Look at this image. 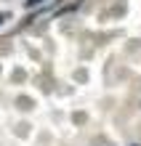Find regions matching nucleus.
Returning <instances> with one entry per match:
<instances>
[{
  "label": "nucleus",
  "mask_w": 141,
  "mask_h": 146,
  "mask_svg": "<svg viewBox=\"0 0 141 146\" xmlns=\"http://www.w3.org/2000/svg\"><path fill=\"white\" fill-rule=\"evenodd\" d=\"M43 0H27V5H40Z\"/></svg>",
  "instance_id": "nucleus-1"
},
{
  "label": "nucleus",
  "mask_w": 141,
  "mask_h": 146,
  "mask_svg": "<svg viewBox=\"0 0 141 146\" xmlns=\"http://www.w3.org/2000/svg\"><path fill=\"white\" fill-rule=\"evenodd\" d=\"M0 21H5V16H3V13H0Z\"/></svg>",
  "instance_id": "nucleus-2"
},
{
  "label": "nucleus",
  "mask_w": 141,
  "mask_h": 146,
  "mask_svg": "<svg viewBox=\"0 0 141 146\" xmlns=\"http://www.w3.org/2000/svg\"><path fill=\"white\" fill-rule=\"evenodd\" d=\"M133 146H138V143H133Z\"/></svg>",
  "instance_id": "nucleus-3"
}]
</instances>
